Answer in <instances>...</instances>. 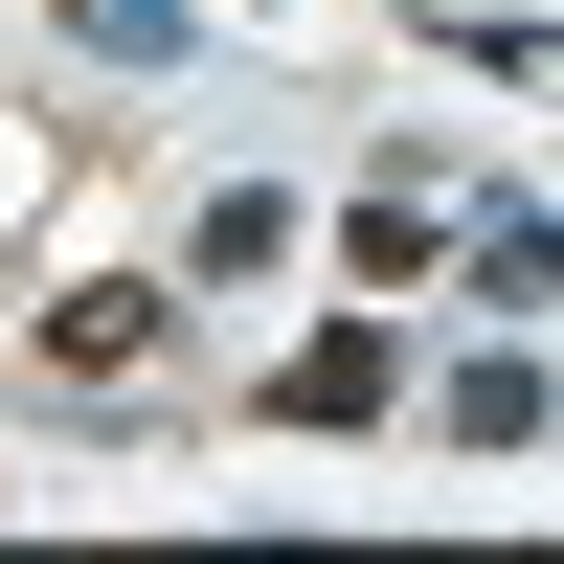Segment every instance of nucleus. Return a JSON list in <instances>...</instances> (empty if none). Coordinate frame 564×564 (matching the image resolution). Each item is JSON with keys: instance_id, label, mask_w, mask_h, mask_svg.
<instances>
[{"instance_id": "7ed1b4c3", "label": "nucleus", "mask_w": 564, "mask_h": 564, "mask_svg": "<svg viewBox=\"0 0 564 564\" xmlns=\"http://www.w3.org/2000/svg\"><path fill=\"white\" fill-rule=\"evenodd\" d=\"M520 430H542V361L475 339V361H452V452H520Z\"/></svg>"}, {"instance_id": "20e7f679", "label": "nucleus", "mask_w": 564, "mask_h": 564, "mask_svg": "<svg viewBox=\"0 0 564 564\" xmlns=\"http://www.w3.org/2000/svg\"><path fill=\"white\" fill-rule=\"evenodd\" d=\"M68 45L90 68H181V0H68Z\"/></svg>"}, {"instance_id": "f03ea898", "label": "nucleus", "mask_w": 564, "mask_h": 564, "mask_svg": "<svg viewBox=\"0 0 564 564\" xmlns=\"http://www.w3.org/2000/svg\"><path fill=\"white\" fill-rule=\"evenodd\" d=\"M45 361H68V384H159V361H181V294H135V271H113V294L45 316Z\"/></svg>"}, {"instance_id": "f257e3e1", "label": "nucleus", "mask_w": 564, "mask_h": 564, "mask_svg": "<svg viewBox=\"0 0 564 564\" xmlns=\"http://www.w3.org/2000/svg\"><path fill=\"white\" fill-rule=\"evenodd\" d=\"M384 384H406V339H384V316H316V339H294V384H271V430H384Z\"/></svg>"}]
</instances>
